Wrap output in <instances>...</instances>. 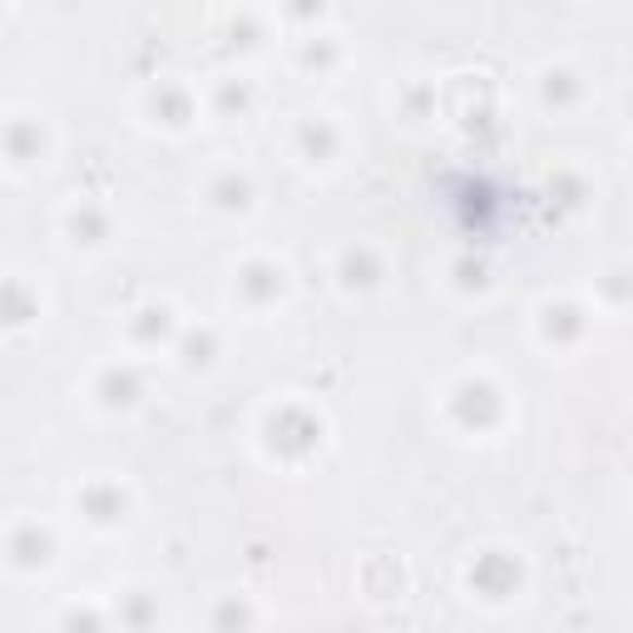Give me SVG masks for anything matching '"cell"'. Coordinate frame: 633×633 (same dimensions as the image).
<instances>
[{
    "label": "cell",
    "mask_w": 633,
    "mask_h": 633,
    "mask_svg": "<svg viewBox=\"0 0 633 633\" xmlns=\"http://www.w3.org/2000/svg\"><path fill=\"white\" fill-rule=\"evenodd\" d=\"M50 559V539L40 535V525H15L11 529V564L15 569H35Z\"/></svg>",
    "instance_id": "6da1fadb"
}]
</instances>
